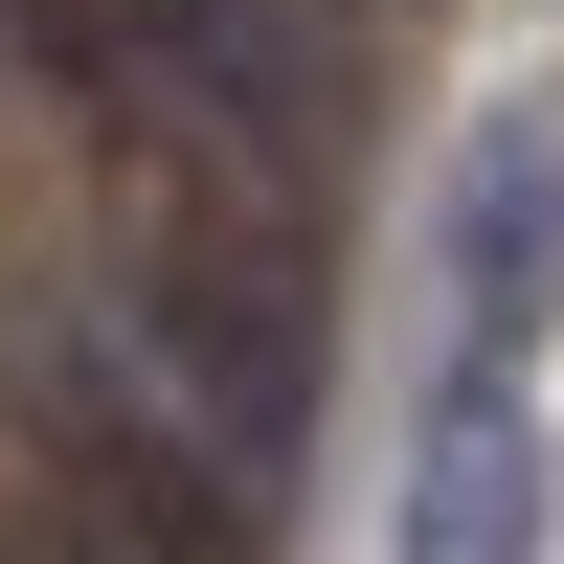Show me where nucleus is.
I'll return each mask as SVG.
<instances>
[{"label": "nucleus", "instance_id": "nucleus-1", "mask_svg": "<svg viewBox=\"0 0 564 564\" xmlns=\"http://www.w3.org/2000/svg\"><path fill=\"white\" fill-rule=\"evenodd\" d=\"M68 68L113 113H159L181 159H226L249 204H294L339 159V0H113Z\"/></svg>", "mask_w": 564, "mask_h": 564}, {"label": "nucleus", "instance_id": "nucleus-2", "mask_svg": "<svg viewBox=\"0 0 564 564\" xmlns=\"http://www.w3.org/2000/svg\"><path fill=\"white\" fill-rule=\"evenodd\" d=\"M135 384L271 497L294 430H316V271L271 249V226H159V249H135Z\"/></svg>", "mask_w": 564, "mask_h": 564}, {"label": "nucleus", "instance_id": "nucleus-3", "mask_svg": "<svg viewBox=\"0 0 564 564\" xmlns=\"http://www.w3.org/2000/svg\"><path fill=\"white\" fill-rule=\"evenodd\" d=\"M68 497L113 520V564H271V497L226 475V452H181V406L159 384H68Z\"/></svg>", "mask_w": 564, "mask_h": 564}, {"label": "nucleus", "instance_id": "nucleus-4", "mask_svg": "<svg viewBox=\"0 0 564 564\" xmlns=\"http://www.w3.org/2000/svg\"><path fill=\"white\" fill-rule=\"evenodd\" d=\"M564 316V113H475V159H452V339L520 361Z\"/></svg>", "mask_w": 564, "mask_h": 564}, {"label": "nucleus", "instance_id": "nucleus-5", "mask_svg": "<svg viewBox=\"0 0 564 564\" xmlns=\"http://www.w3.org/2000/svg\"><path fill=\"white\" fill-rule=\"evenodd\" d=\"M520 475H542L520 361L452 339V361H430V430H406V564H520Z\"/></svg>", "mask_w": 564, "mask_h": 564}, {"label": "nucleus", "instance_id": "nucleus-6", "mask_svg": "<svg viewBox=\"0 0 564 564\" xmlns=\"http://www.w3.org/2000/svg\"><path fill=\"white\" fill-rule=\"evenodd\" d=\"M90 23H113V0H0V45H45V68H68Z\"/></svg>", "mask_w": 564, "mask_h": 564}]
</instances>
